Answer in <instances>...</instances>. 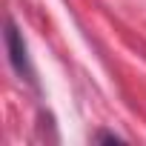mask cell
Listing matches in <instances>:
<instances>
[{"label":"cell","instance_id":"1","mask_svg":"<svg viewBox=\"0 0 146 146\" xmlns=\"http://www.w3.org/2000/svg\"><path fill=\"white\" fill-rule=\"evenodd\" d=\"M6 43H9V52H12V63H15V69L20 72V75L32 78V69H29V60H26V43L20 40V35H17L15 26H9V32H6Z\"/></svg>","mask_w":146,"mask_h":146}]
</instances>
